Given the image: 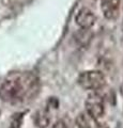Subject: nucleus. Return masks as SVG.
<instances>
[{"label":"nucleus","instance_id":"nucleus-1","mask_svg":"<svg viewBox=\"0 0 123 128\" xmlns=\"http://www.w3.org/2000/svg\"><path fill=\"white\" fill-rule=\"evenodd\" d=\"M40 80L32 72H13L0 84V99L10 105L29 102L39 94Z\"/></svg>","mask_w":123,"mask_h":128},{"label":"nucleus","instance_id":"nucleus-2","mask_svg":"<svg viewBox=\"0 0 123 128\" xmlns=\"http://www.w3.org/2000/svg\"><path fill=\"white\" fill-rule=\"evenodd\" d=\"M77 83L84 90L90 92H97L106 84V78L101 70H88L78 75Z\"/></svg>","mask_w":123,"mask_h":128},{"label":"nucleus","instance_id":"nucleus-3","mask_svg":"<svg viewBox=\"0 0 123 128\" xmlns=\"http://www.w3.org/2000/svg\"><path fill=\"white\" fill-rule=\"evenodd\" d=\"M86 112L96 120L103 118L105 113V102L98 92H91L85 100Z\"/></svg>","mask_w":123,"mask_h":128},{"label":"nucleus","instance_id":"nucleus-4","mask_svg":"<svg viewBox=\"0 0 123 128\" xmlns=\"http://www.w3.org/2000/svg\"><path fill=\"white\" fill-rule=\"evenodd\" d=\"M96 20V17L92 11L86 6L80 8L76 15H75V22L81 28V29H86L88 30L91 27H93Z\"/></svg>","mask_w":123,"mask_h":128},{"label":"nucleus","instance_id":"nucleus-5","mask_svg":"<svg viewBox=\"0 0 123 128\" xmlns=\"http://www.w3.org/2000/svg\"><path fill=\"white\" fill-rule=\"evenodd\" d=\"M101 10L106 19L113 20L120 13V0H101Z\"/></svg>","mask_w":123,"mask_h":128},{"label":"nucleus","instance_id":"nucleus-6","mask_svg":"<svg viewBox=\"0 0 123 128\" xmlns=\"http://www.w3.org/2000/svg\"><path fill=\"white\" fill-rule=\"evenodd\" d=\"M76 125L78 128H100L98 121L88 112H80L76 118Z\"/></svg>","mask_w":123,"mask_h":128},{"label":"nucleus","instance_id":"nucleus-7","mask_svg":"<svg viewBox=\"0 0 123 128\" xmlns=\"http://www.w3.org/2000/svg\"><path fill=\"white\" fill-rule=\"evenodd\" d=\"M50 123L49 112L47 109L38 110L34 114V124L38 128H46Z\"/></svg>","mask_w":123,"mask_h":128},{"label":"nucleus","instance_id":"nucleus-8","mask_svg":"<svg viewBox=\"0 0 123 128\" xmlns=\"http://www.w3.org/2000/svg\"><path fill=\"white\" fill-rule=\"evenodd\" d=\"M23 122V115L22 114H16V116H14L13 120L11 121L10 128H21Z\"/></svg>","mask_w":123,"mask_h":128},{"label":"nucleus","instance_id":"nucleus-9","mask_svg":"<svg viewBox=\"0 0 123 128\" xmlns=\"http://www.w3.org/2000/svg\"><path fill=\"white\" fill-rule=\"evenodd\" d=\"M50 128H69V127H67V125L63 121H57L51 125Z\"/></svg>","mask_w":123,"mask_h":128}]
</instances>
